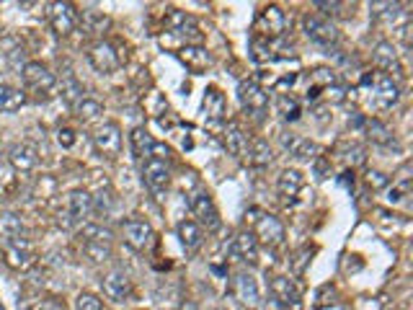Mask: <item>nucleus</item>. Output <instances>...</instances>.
<instances>
[{
  "instance_id": "423d86ee",
  "label": "nucleus",
  "mask_w": 413,
  "mask_h": 310,
  "mask_svg": "<svg viewBox=\"0 0 413 310\" xmlns=\"http://www.w3.org/2000/svg\"><path fill=\"white\" fill-rule=\"evenodd\" d=\"M143 181L155 197L158 199L163 197V194L168 191V183H171V168H168V160H160V158L143 160Z\"/></svg>"
},
{
  "instance_id": "ddd939ff",
  "label": "nucleus",
  "mask_w": 413,
  "mask_h": 310,
  "mask_svg": "<svg viewBox=\"0 0 413 310\" xmlns=\"http://www.w3.org/2000/svg\"><path fill=\"white\" fill-rule=\"evenodd\" d=\"M232 290H235V297H238L248 310L258 308L261 302V290H258V282L251 271H238L235 274V282H232Z\"/></svg>"
},
{
  "instance_id": "37998d69",
  "label": "nucleus",
  "mask_w": 413,
  "mask_h": 310,
  "mask_svg": "<svg viewBox=\"0 0 413 310\" xmlns=\"http://www.w3.org/2000/svg\"><path fill=\"white\" fill-rule=\"evenodd\" d=\"M310 254H313V251H310V246H302L300 251L294 254V259H292V274H294V277H300L302 271H305V264L310 261Z\"/></svg>"
},
{
  "instance_id": "2f4dec72",
  "label": "nucleus",
  "mask_w": 413,
  "mask_h": 310,
  "mask_svg": "<svg viewBox=\"0 0 413 310\" xmlns=\"http://www.w3.org/2000/svg\"><path fill=\"white\" fill-rule=\"evenodd\" d=\"M228 112V103H225V96L217 91V88H209L204 96V117H209L212 122H220Z\"/></svg>"
},
{
  "instance_id": "c756f323",
  "label": "nucleus",
  "mask_w": 413,
  "mask_h": 310,
  "mask_svg": "<svg viewBox=\"0 0 413 310\" xmlns=\"http://www.w3.org/2000/svg\"><path fill=\"white\" fill-rule=\"evenodd\" d=\"M78 238L80 243H112L114 233L98 223H83L78 231Z\"/></svg>"
},
{
  "instance_id": "4be33fe9",
  "label": "nucleus",
  "mask_w": 413,
  "mask_h": 310,
  "mask_svg": "<svg viewBox=\"0 0 413 310\" xmlns=\"http://www.w3.org/2000/svg\"><path fill=\"white\" fill-rule=\"evenodd\" d=\"M230 256H235V259H240V261L246 264L258 261V240L254 238V233L251 231L238 233L230 243Z\"/></svg>"
},
{
  "instance_id": "f704fd0d",
  "label": "nucleus",
  "mask_w": 413,
  "mask_h": 310,
  "mask_svg": "<svg viewBox=\"0 0 413 310\" xmlns=\"http://www.w3.org/2000/svg\"><path fill=\"white\" fill-rule=\"evenodd\" d=\"M277 109H279V114H282L287 122H297V120H300V114H302L300 101H297L292 93H282V96H279V98H277Z\"/></svg>"
},
{
  "instance_id": "58836bf2",
  "label": "nucleus",
  "mask_w": 413,
  "mask_h": 310,
  "mask_svg": "<svg viewBox=\"0 0 413 310\" xmlns=\"http://www.w3.org/2000/svg\"><path fill=\"white\" fill-rule=\"evenodd\" d=\"M251 57H254L256 63H269L271 57V41L261 39V37H254L251 39Z\"/></svg>"
},
{
  "instance_id": "09e8293b",
  "label": "nucleus",
  "mask_w": 413,
  "mask_h": 310,
  "mask_svg": "<svg viewBox=\"0 0 413 310\" xmlns=\"http://www.w3.org/2000/svg\"><path fill=\"white\" fill-rule=\"evenodd\" d=\"M178 310H199V305H197V302L186 300V302H181V308H178Z\"/></svg>"
},
{
  "instance_id": "1a4fd4ad",
  "label": "nucleus",
  "mask_w": 413,
  "mask_h": 310,
  "mask_svg": "<svg viewBox=\"0 0 413 310\" xmlns=\"http://www.w3.org/2000/svg\"><path fill=\"white\" fill-rule=\"evenodd\" d=\"M49 24L55 29L57 37H67L78 26V11L72 3H49Z\"/></svg>"
},
{
  "instance_id": "f257e3e1",
  "label": "nucleus",
  "mask_w": 413,
  "mask_h": 310,
  "mask_svg": "<svg viewBox=\"0 0 413 310\" xmlns=\"http://www.w3.org/2000/svg\"><path fill=\"white\" fill-rule=\"evenodd\" d=\"M302 29H305V37H308L313 44L323 47L331 55L336 47H339V29H336L328 18L318 16V13H305L302 16Z\"/></svg>"
},
{
  "instance_id": "5701e85b",
  "label": "nucleus",
  "mask_w": 413,
  "mask_h": 310,
  "mask_svg": "<svg viewBox=\"0 0 413 310\" xmlns=\"http://www.w3.org/2000/svg\"><path fill=\"white\" fill-rule=\"evenodd\" d=\"M223 143H225V150L230 153L232 158H238V160L248 158V145L251 143H248V135L238 127V124H228V127H225Z\"/></svg>"
},
{
  "instance_id": "2eb2a0df",
  "label": "nucleus",
  "mask_w": 413,
  "mask_h": 310,
  "mask_svg": "<svg viewBox=\"0 0 413 310\" xmlns=\"http://www.w3.org/2000/svg\"><path fill=\"white\" fill-rule=\"evenodd\" d=\"M372 86H374V101L382 109H390V106H395L400 101V86H398V80H393V75H385V72L374 75Z\"/></svg>"
},
{
  "instance_id": "a18cd8bd",
  "label": "nucleus",
  "mask_w": 413,
  "mask_h": 310,
  "mask_svg": "<svg viewBox=\"0 0 413 310\" xmlns=\"http://www.w3.org/2000/svg\"><path fill=\"white\" fill-rule=\"evenodd\" d=\"M367 183H369L372 189H385L390 183V176L382 174V171H367Z\"/></svg>"
},
{
  "instance_id": "f03ea898",
  "label": "nucleus",
  "mask_w": 413,
  "mask_h": 310,
  "mask_svg": "<svg viewBox=\"0 0 413 310\" xmlns=\"http://www.w3.org/2000/svg\"><path fill=\"white\" fill-rule=\"evenodd\" d=\"M238 98L248 117H254L256 122H263V117L269 112V93L258 86V80L254 78L243 80L238 86Z\"/></svg>"
},
{
  "instance_id": "9d476101",
  "label": "nucleus",
  "mask_w": 413,
  "mask_h": 310,
  "mask_svg": "<svg viewBox=\"0 0 413 310\" xmlns=\"http://www.w3.org/2000/svg\"><path fill=\"white\" fill-rule=\"evenodd\" d=\"M122 233H124L127 246H132L135 251H145V248H150L152 238H155L150 223H148V220H140V217H129V220H124Z\"/></svg>"
},
{
  "instance_id": "6ab92c4d",
  "label": "nucleus",
  "mask_w": 413,
  "mask_h": 310,
  "mask_svg": "<svg viewBox=\"0 0 413 310\" xmlns=\"http://www.w3.org/2000/svg\"><path fill=\"white\" fill-rule=\"evenodd\" d=\"M302 183H305V179H302V174L297 168H284V171H282V176H279V181H277V191L284 205H297Z\"/></svg>"
},
{
  "instance_id": "c9c22d12",
  "label": "nucleus",
  "mask_w": 413,
  "mask_h": 310,
  "mask_svg": "<svg viewBox=\"0 0 413 310\" xmlns=\"http://www.w3.org/2000/svg\"><path fill=\"white\" fill-rule=\"evenodd\" d=\"M114 207H117V194H114L109 186H106V189H101L93 197V212H96V215H103V217H106L114 209Z\"/></svg>"
},
{
  "instance_id": "aec40b11",
  "label": "nucleus",
  "mask_w": 413,
  "mask_h": 310,
  "mask_svg": "<svg viewBox=\"0 0 413 310\" xmlns=\"http://www.w3.org/2000/svg\"><path fill=\"white\" fill-rule=\"evenodd\" d=\"M372 60L374 65L385 70V75H400L403 72V65H400V57H398V49L390 44V41H377L372 49Z\"/></svg>"
},
{
  "instance_id": "412c9836",
  "label": "nucleus",
  "mask_w": 413,
  "mask_h": 310,
  "mask_svg": "<svg viewBox=\"0 0 413 310\" xmlns=\"http://www.w3.org/2000/svg\"><path fill=\"white\" fill-rule=\"evenodd\" d=\"M57 83H60V96H63V101L67 103L70 109H75V106H78V103L86 98V96H83V93H86V91H83V83H80L78 75H75L70 67H65Z\"/></svg>"
},
{
  "instance_id": "9b49d317",
  "label": "nucleus",
  "mask_w": 413,
  "mask_h": 310,
  "mask_svg": "<svg viewBox=\"0 0 413 310\" xmlns=\"http://www.w3.org/2000/svg\"><path fill=\"white\" fill-rule=\"evenodd\" d=\"M258 220H256V240H261L263 246L277 248L284 243V225L279 223V217L266 215V212H256Z\"/></svg>"
},
{
  "instance_id": "6e6552de",
  "label": "nucleus",
  "mask_w": 413,
  "mask_h": 310,
  "mask_svg": "<svg viewBox=\"0 0 413 310\" xmlns=\"http://www.w3.org/2000/svg\"><path fill=\"white\" fill-rule=\"evenodd\" d=\"M93 148L98 155L103 158H117L122 153V132L119 127L109 122V124H101V127L93 132Z\"/></svg>"
},
{
  "instance_id": "393cba45",
  "label": "nucleus",
  "mask_w": 413,
  "mask_h": 310,
  "mask_svg": "<svg viewBox=\"0 0 413 310\" xmlns=\"http://www.w3.org/2000/svg\"><path fill=\"white\" fill-rule=\"evenodd\" d=\"M178 238H181V246L186 254H197L204 243V231L194 220H181L178 223Z\"/></svg>"
},
{
  "instance_id": "39448f33",
  "label": "nucleus",
  "mask_w": 413,
  "mask_h": 310,
  "mask_svg": "<svg viewBox=\"0 0 413 310\" xmlns=\"http://www.w3.org/2000/svg\"><path fill=\"white\" fill-rule=\"evenodd\" d=\"M284 29H287V16L279 6H263L254 21V32H256L254 37H261L266 41L282 37Z\"/></svg>"
},
{
  "instance_id": "7c9ffc66",
  "label": "nucleus",
  "mask_w": 413,
  "mask_h": 310,
  "mask_svg": "<svg viewBox=\"0 0 413 310\" xmlns=\"http://www.w3.org/2000/svg\"><path fill=\"white\" fill-rule=\"evenodd\" d=\"M403 13V3H369V16L380 24H395Z\"/></svg>"
},
{
  "instance_id": "c03bdc74",
  "label": "nucleus",
  "mask_w": 413,
  "mask_h": 310,
  "mask_svg": "<svg viewBox=\"0 0 413 310\" xmlns=\"http://www.w3.org/2000/svg\"><path fill=\"white\" fill-rule=\"evenodd\" d=\"M313 80L318 83V91L320 88H331V86H336V75H334V70H326V67H318V70L313 72Z\"/></svg>"
},
{
  "instance_id": "dca6fc26",
  "label": "nucleus",
  "mask_w": 413,
  "mask_h": 310,
  "mask_svg": "<svg viewBox=\"0 0 413 310\" xmlns=\"http://www.w3.org/2000/svg\"><path fill=\"white\" fill-rule=\"evenodd\" d=\"M279 140H282V148H284L294 160H313L318 155V145L313 143V140H308V137H300V135H294V132H282Z\"/></svg>"
},
{
  "instance_id": "f8f14e48",
  "label": "nucleus",
  "mask_w": 413,
  "mask_h": 310,
  "mask_svg": "<svg viewBox=\"0 0 413 310\" xmlns=\"http://www.w3.org/2000/svg\"><path fill=\"white\" fill-rule=\"evenodd\" d=\"M88 63L93 65L96 72L109 75V72H114L119 67L122 60H119V55H117V49H114L109 41H96L93 47L88 49Z\"/></svg>"
},
{
  "instance_id": "8fccbe9b",
  "label": "nucleus",
  "mask_w": 413,
  "mask_h": 310,
  "mask_svg": "<svg viewBox=\"0 0 413 310\" xmlns=\"http://www.w3.org/2000/svg\"><path fill=\"white\" fill-rule=\"evenodd\" d=\"M0 32H3V29H0Z\"/></svg>"
},
{
  "instance_id": "4468645a",
  "label": "nucleus",
  "mask_w": 413,
  "mask_h": 310,
  "mask_svg": "<svg viewBox=\"0 0 413 310\" xmlns=\"http://www.w3.org/2000/svg\"><path fill=\"white\" fill-rule=\"evenodd\" d=\"M269 290H271V297L277 300V305H282L284 310L300 308V292H297V287L292 285L289 277H274L269 282Z\"/></svg>"
},
{
  "instance_id": "a19ab883",
  "label": "nucleus",
  "mask_w": 413,
  "mask_h": 310,
  "mask_svg": "<svg viewBox=\"0 0 413 310\" xmlns=\"http://www.w3.org/2000/svg\"><path fill=\"white\" fill-rule=\"evenodd\" d=\"M3 233H6V238H18V235H24V225L16 215H6L3 217Z\"/></svg>"
},
{
  "instance_id": "72a5a7b5",
  "label": "nucleus",
  "mask_w": 413,
  "mask_h": 310,
  "mask_svg": "<svg viewBox=\"0 0 413 310\" xmlns=\"http://www.w3.org/2000/svg\"><path fill=\"white\" fill-rule=\"evenodd\" d=\"M248 163L251 166H269L271 163V148L266 140H254V143L248 145Z\"/></svg>"
},
{
  "instance_id": "ea45409f",
  "label": "nucleus",
  "mask_w": 413,
  "mask_h": 310,
  "mask_svg": "<svg viewBox=\"0 0 413 310\" xmlns=\"http://www.w3.org/2000/svg\"><path fill=\"white\" fill-rule=\"evenodd\" d=\"M75 310H103V302L93 292H80L75 297Z\"/></svg>"
},
{
  "instance_id": "7ed1b4c3",
  "label": "nucleus",
  "mask_w": 413,
  "mask_h": 310,
  "mask_svg": "<svg viewBox=\"0 0 413 310\" xmlns=\"http://www.w3.org/2000/svg\"><path fill=\"white\" fill-rule=\"evenodd\" d=\"M189 209L191 215L197 217V225L202 228V231L206 233H217L220 228H223V217H220V212H217L215 202H212V197L206 194V191H194L189 197Z\"/></svg>"
},
{
  "instance_id": "49530a36",
  "label": "nucleus",
  "mask_w": 413,
  "mask_h": 310,
  "mask_svg": "<svg viewBox=\"0 0 413 310\" xmlns=\"http://www.w3.org/2000/svg\"><path fill=\"white\" fill-rule=\"evenodd\" d=\"M57 143L63 145V148H72V145H75V132H72L70 127H63L57 132Z\"/></svg>"
},
{
  "instance_id": "c85d7f7f",
  "label": "nucleus",
  "mask_w": 413,
  "mask_h": 310,
  "mask_svg": "<svg viewBox=\"0 0 413 310\" xmlns=\"http://www.w3.org/2000/svg\"><path fill=\"white\" fill-rule=\"evenodd\" d=\"M24 103H26V93L21 91V88L8 86V83H0V112L3 114L18 112Z\"/></svg>"
},
{
  "instance_id": "bb28decb",
  "label": "nucleus",
  "mask_w": 413,
  "mask_h": 310,
  "mask_svg": "<svg viewBox=\"0 0 413 310\" xmlns=\"http://www.w3.org/2000/svg\"><path fill=\"white\" fill-rule=\"evenodd\" d=\"M93 212V194L86 189H75L70 194V223H86V217Z\"/></svg>"
},
{
  "instance_id": "4c0bfd02",
  "label": "nucleus",
  "mask_w": 413,
  "mask_h": 310,
  "mask_svg": "<svg viewBox=\"0 0 413 310\" xmlns=\"http://www.w3.org/2000/svg\"><path fill=\"white\" fill-rule=\"evenodd\" d=\"M80 246H83V254L96 264L112 259V243H80Z\"/></svg>"
},
{
  "instance_id": "de8ad7c7",
  "label": "nucleus",
  "mask_w": 413,
  "mask_h": 310,
  "mask_svg": "<svg viewBox=\"0 0 413 310\" xmlns=\"http://www.w3.org/2000/svg\"><path fill=\"white\" fill-rule=\"evenodd\" d=\"M34 310H65V305H60L57 300H41Z\"/></svg>"
},
{
  "instance_id": "b1692460",
  "label": "nucleus",
  "mask_w": 413,
  "mask_h": 310,
  "mask_svg": "<svg viewBox=\"0 0 413 310\" xmlns=\"http://www.w3.org/2000/svg\"><path fill=\"white\" fill-rule=\"evenodd\" d=\"M365 129H367V137H369L374 145H380V148H388V150H400V143L395 140V135H393L388 124H382L380 120L365 122Z\"/></svg>"
},
{
  "instance_id": "cd10ccee",
  "label": "nucleus",
  "mask_w": 413,
  "mask_h": 310,
  "mask_svg": "<svg viewBox=\"0 0 413 310\" xmlns=\"http://www.w3.org/2000/svg\"><path fill=\"white\" fill-rule=\"evenodd\" d=\"M129 145H132V153H135L137 158H152V153H155V140H152V135L148 132L145 127H135L132 129V135H129Z\"/></svg>"
},
{
  "instance_id": "79ce46f5",
  "label": "nucleus",
  "mask_w": 413,
  "mask_h": 310,
  "mask_svg": "<svg viewBox=\"0 0 413 310\" xmlns=\"http://www.w3.org/2000/svg\"><path fill=\"white\" fill-rule=\"evenodd\" d=\"M315 8H320L326 16H343L349 6H346V3H339V0H334V3H328V0H318V3H315Z\"/></svg>"
},
{
  "instance_id": "a878e982",
  "label": "nucleus",
  "mask_w": 413,
  "mask_h": 310,
  "mask_svg": "<svg viewBox=\"0 0 413 310\" xmlns=\"http://www.w3.org/2000/svg\"><path fill=\"white\" fill-rule=\"evenodd\" d=\"M178 60H181L191 72H204L206 67L212 65V57H209V52H206L204 47H191V44L178 49Z\"/></svg>"
},
{
  "instance_id": "e433bc0d",
  "label": "nucleus",
  "mask_w": 413,
  "mask_h": 310,
  "mask_svg": "<svg viewBox=\"0 0 413 310\" xmlns=\"http://www.w3.org/2000/svg\"><path fill=\"white\" fill-rule=\"evenodd\" d=\"M75 114H78V120H83V122H93V120H98L103 114V106L96 98H83V101L75 106Z\"/></svg>"
},
{
  "instance_id": "f3484780",
  "label": "nucleus",
  "mask_w": 413,
  "mask_h": 310,
  "mask_svg": "<svg viewBox=\"0 0 413 310\" xmlns=\"http://www.w3.org/2000/svg\"><path fill=\"white\" fill-rule=\"evenodd\" d=\"M101 285H103V295L114 302H124L132 297V279L124 271H109L101 279Z\"/></svg>"
},
{
  "instance_id": "0eeeda50",
  "label": "nucleus",
  "mask_w": 413,
  "mask_h": 310,
  "mask_svg": "<svg viewBox=\"0 0 413 310\" xmlns=\"http://www.w3.org/2000/svg\"><path fill=\"white\" fill-rule=\"evenodd\" d=\"M21 78H24L29 91H34V93H39V96H49L57 86V78L49 72L47 65H41V63H26L24 67H21Z\"/></svg>"
},
{
  "instance_id": "473e14b6",
  "label": "nucleus",
  "mask_w": 413,
  "mask_h": 310,
  "mask_svg": "<svg viewBox=\"0 0 413 310\" xmlns=\"http://www.w3.org/2000/svg\"><path fill=\"white\" fill-rule=\"evenodd\" d=\"M78 18H80V24L86 26V32H91V34H101L103 29L109 26V16L98 8H86Z\"/></svg>"
},
{
  "instance_id": "a211bd4d",
  "label": "nucleus",
  "mask_w": 413,
  "mask_h": 310,
  "mask_svg": "<svg viewBox=\"0 0 413 310\" xmlns=\"http://www.w3.org/2000/svg\"><path fill=\"white\" fill-rule=\"evenodd\" d=\"M8 163L13 166V171L18 174H32L37 163H39V155H37V148L29 143H16L8 148Z\"/></svg>"
},
{
  "instance_id": "20e7f679",
  "label": "nucleus",
  "mask_w": 413,
  "mask_h": 310,
  "mask_svg": "<svg viewBox=\"0 0 413 310\" xmlns=\"http://www.w3.org/2000/svg\"><path fill=\"white\" fill-rule=\"evenodd\" d=\"M166 29L173 37H181L186 44H191V47H199L202 44V32H199V24L197 18L189 16L186 11H178V8H168L166 13Z\"/></svg>"
}]
</instances>
